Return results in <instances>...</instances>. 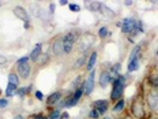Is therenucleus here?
I'll return each instance as SVG.
<instances>
[{
	"label": "nucleus",
	"mask_w": 158,
	"mask_h": 119,
	"mask_svg": "<svg viewBox=\"0 0 158 119\" xmlns=\"http://www.w3.org/2000/svg\"><path fill=\"white\" fill-rule=\"evenodd\" d=\"M131 117L135 119H147L150 114H147L146 111V103H144V96L139 95L136 97L132 99V103H131Z\"/></svg>",
	"instance_id": "f257e3e1"
},
{
	"label": "nucleus",
	"mask_w": 158,
	"mask_h": 119,
	"mask_svg": "<svg viewBox=\"0 0 158 119\" xmlns=\"http://www.w3.org/2000/svg\"><path fill=\"white\" fill-rule=\"evenodd\" d=\"M126 81H127V77L124 74H120L117 78L112 79V90H110L109 97L113 103H116L117 100L123 99L124 89H126Z\"/></svg>",
	"instance_id": "f03ea898"
},
{
	"label": "nucleus",
	"mask_w": 158,
	"mask_h": 119,
	"mask_svg": "<svg viewBox=\"0 0 158 119\" xmlns=\"http://www.w3.org/2000/svg\"><path fill=\"white\" fill-rule=\"evenodd\" d=\"M81 37V32L77 30V29H72V30H68L67 33L63 34V48H64V54L70 55L72 51H74L75 45H77L78 40Z\"/></svg>",
	"instance_id": "7ed1b4c3"
},
{
	"label": "nucleus",
	"mask_w": 158,
	"mask_h": 119,
	"mask_svg": "<svg viewBox=\"0 0 158 119\" xmlns=\"http://www.w3.org/2000/svg\"><path fill=\"white\" fill-rule=\"evenodd\" d=\"M144 103H146V107L150 110V112H157L158 114V89L151 88L147 92L146 97H144Z\"/></svg>",
	"instance_id": "20e7f679"
},
{
	"label": "nucleus",
	"mask_w": 158,
	"mask_h": 119,
	"mask_svg": "<svg viewBox=\"0 0 158 119\" xmlns=\"http://www.w3.org/2000/svg\"><path fill=\"white\" fill-rule=\"evenodd\" d=\"M95 38L93 34H86V36H82L78 40V49L82 52V54H87V51L90 49L91 45H94Z\"/></svg>",
	"instance_id": "39448f33"
},
{
	"label": "nucleus",
	"mask_w": 158,
	"mask_h": 119,
	"mask_svg": "<svg viewBox=\"0 0 158 119\" xmlns=\"http://www.w3.org/2000/svg\"><path fill=\"white\" fill-rule=\"evenodd\" d=\"M138 19L135 16H127V18H123V21L120 22L121 24V32L127 36H131V33L134 32V28H135V24H136Z\"/></svg>",
	"instance_id": "423d86ee"
},
{
	"label": "nucleus",
	"mask_w": 158,
	"mask_h": 119,
	"mask_svg": "<svg viewBox=\"0 0 158 119\" xmlns=\"http://www.w3.org/2000/svg\"><path fill=\"white\" fill-rule=\"evenodd\" d=\"M83 82H85V95H91L94 90V85H95V68L89 71L87 78Z\"/></svg>",
	"instance_id": "0eeeda50"
},
{
	"label": "nucleus",
	"mask_w": 158,
	"mask_h": 119,
	"mask_svg": "<svg viewBox=\"0 0 158 119\" xmlns=\"http://www.w3.org/2000/svg\"><path fill=\"white\" fill-rule=\"evenodd\" d=\"M16 74L19 75L21 79H27L31 75V66L30 63H23V64H16Z\"/></svg>",
	"instance_id": "6e6552de"
},
{
	"label": "nucleus",
	"mask_w": 158,
	"mask_h": 119,
	"mask_svg": "<svg viewBox=\"0 0 158 119\" xmlns=\"http://www.w3.org/2000/svg\"><path fill=\"white\" fill-rule=\"evenodd\" d=\"M52 51L56 56H64V48H63V36H57L52 41Z\"/></svg>",
	"instance_id": "1a4fd4ad"
},
{
	"label": "nucleus",
	"mask_w": 158,
	"mask_h": 119,
	"mask_svg": "<svg viewBox=\"0 0 158 119\" xmlns=\"http://www.w3.org/2000/svg\"><path fill=\"white\" fill-rule=\"evenodd\" d=\"M93 108H95V110L98 111L100 117H104V115L108 112V110H109V100H106V99L95 100L93 103Z\"/></svg>",
	"instance_id": "9d476101"
},
{
	"label": "nucleus",
	"mask_w": 158,
	"mask_h": 119,
	"mask_svg": "<svg viewBox=\"0 0 158 119\" xmlns=\"http://www.w3.org/2000/svg\"><path fill=\"white\" fill-rule=\"evenodd\" d=\"M112 84V75L109 70H101L100 73V78H98V85L101 86V89L108 88Z\"/></svg>",
	"instance_id": "9b49d317"
},
{
	"label": "nucleus",
	"mask_w": 158,
	"mask_h": 119,
	"mask_svg": "<svg viewBox=\"0 0 158 119\" xmlns=\"http://www.w3.org/2000/svg\"><path fill=\"white\" fill-rule=\"evenodd\" d=\"M12 12L16 15V18L22 19L23 22L30 21V15H29L27 10H26L25 7H22V6H15V7L12 8Z\"/></svg>",
	"instance_id": "f8f14e48"
},
{
	"label": "nucleus",
	"mask_w": 158,
	"mask_h": 119,
	"mask_svg": "<svg viewBox=\"0 0 158 119\" xmlns=\"http://www.w3.org/2000/svg\"><path fill=\"white\" fill-rule=\"evenodd\" d=\"M61 99H63V92L61 90L52 92V93L47 97V105H49V107H55V105L57 104V101L61 100Z\"/></svg>",
	"instance_id": "ddd939ff"
},
{
	"label": "nucleus",
	"mask_w": 158,
	"mask_h": 119,
	"mask_svg": "<svg viewBox=\"0 0 158 119\" xmlns=\"http://www.w3.org/2000/svg\"><path fill=\"white\" fill-rule=\"evenodd\" d=\"M42 47H44V44H42V42H37V44L34 45V48L31 49V52L29 54V58H30V60H33L34 63L37 62V59L42 54Z\"/></svg>",
	"instance_id": "4468645a"
},
{
	"label": "nucleus",
	"mask_w": 158,
	"mask_h": 119,
	"mask_svg": "<svg viewBox=\"0 0 158 119\" xmlns=\"http://www.w3.org/2000/svg\"><path fill=\"white\" fill-rule=\"evenodd\" d=\"M97 58H98L97 51H91L90 54H89V58H87V62H86V70L87 71H91L94 68L95 63H97Z\"/></svg>",
	"instance_id": "2eb2a0df"
},
{
	"label": "nucleus",
	"mask_w": 158,
	"mask_h": 119,
	"mask_svg": "<svg viewBox=\"0 0 158 119\" xmlns=\"http://www.w3.org/2000/svg\"><path fill=\"white\" fill-rule=\"evenodd\" d=\"M140 58H142V55L138 56V58H135V59H131V60H128V64H127L128 73H134V71H136L138 68H139V66H140Z\"/></svg>",
	"instance_id": "dca6fc26"
},
{
	"label": "nucleus",
	"mask_w": 158,
	"mask_h": 119,
	"mask_svg": "<svg viewBox=\"0 0 158 119\" xmlns=\"http://www.w3.org/2000/svg\"><path fill=\"white\" fill-rule=\"evenodd\" d=\"M146 81L153 89H158V73H150Z\"/></svg>",
	"instance_id": "f3484780"
},
{
	"label": "nucleus",
	"mask_w": 158,
	"mask_h": 119,
	"mask_svg": "<svg viewBox=\"0 0 158 119\" xmlns=\"http://www.w3.org/2000/svg\"><path fill=\"white\" fill-rule=\"evenodd\" d=\"M85 4H86L87 10H90V11H93V12H97V11H101L104 3H101V2H85Z\"/></svg>",
	"instance_id": "a211bd4d"
},
{
	"label": "nucleus",
	"mask_w": 158,
	"mask_h": 119,
	"mask_svg": "<svg viewBox=\"0 0 158 119\" xmlns=\"http://www.w3.org/2000/svg\"><path fill=\"white\" fill-rule=\"evenodd\" d=\"M87 58H89V54H81L77 58L74 63V68H81L82 66H86V62H87Z\"/></svg>",
	"instance_id": "6ab92c4d"
},
{
	"label": "nucleus",
	"mask_w": 158,
	"mask_h": 119,
	"mask_svg": "<svg viewBox=\"0 0 158 119\" xmlns=\"http://www.w3.org/2000/svg\"><path fill=\"white\" fill-rule=\"evenodd\" d=\"M18 88L19 86H16V85H14V84H7V86H6V97H10V96H16V90H18Z\"/></svg>",
	"instance_id": "aec40b11"
},
{
	"label": "nucleus",
	"mask_w": 158,
	"mask_h": 119,
	"mask_svg": "<svg viewBox=\"0 0 158 119\" xmlns=\"http://www.w3.org/2000/svg\"><path fill=\"white\" fill-rule=\"evenodd\" d=\"M120 68H121V63H118V62L110 66L109 73H110V75H112V79H113V78H117L118 75H120Z\"/></svg>",
	"instance_id": "412c9836"
},
{
	"label": "nucleus",
	"mask_w": 158,
	"mask_h": 119,
	"mask_svg": "<svg viewBox=\"0 0 158 119\" xmlns=\"http://www.w3.org/2000/svg\"><path fill=\"white\" fill-rule=\"evenodd\" d=\"M124 108H126V100H124V99H120V100H117L116 103L113 104L112 111H113V112H121Z\"/></svg>",
	"instance_id": "4be33fe9"
},
{
	"label": "nucleus",
	"mask_w": 158,
	"mask_h": 119,
	"mask_svg": "<svg viewBox=\"0 0 158 119\" xmlns=\"http://www.w3.org/2000/svg\"><path fill=\"white\" fill-rule=\"evenodd\" d=\"M31 89H33L31 85H27V86H19L18 90H16V96H19V97H25Z\"/></svg>",
	"instance_id": "5701e85b"
},
{
	"label": "nucleus",
	"mask_w": 158,
	"mask_h": 119,
	"mask_svg": "<svg viewBox=\"0 0 158 119\" xmlns=\"http://www.w3.org/2000/svg\"><path fill=\"white\" fill-rule=\"evenodd\" d=\"M8 82L10 84H14V85H16V86H19V82H21V78H19V75L16 74V73H14V71H11L8 74Z\"/></svg>",
	"instance_id": "b1692460"
},
{
	"label": "nucleus",
	"mask_w": 158,
	"mask_h": 119,
	"mask_svg": "<svg viewBox=\"0 0 158 119\" xmlns=\"http://www.w3.org/2000/svg\"><path fill=\"white\" fill-rule=\"evenodd\" d=\"M48 62H49V55L48 54H41V56H40V58L37 59V62H35V64L40 66V67H44Z\"/></svg>",
	"instance_id": "393cba45"
},
{
	"label": "nucleus",
	"mask_w": 158,
	"mask_h": 119,
	"mask_svg": "<svg viewBox=\"0 0 158 119\" xmlns=\"http://www.w3.org/2000/svg\"><path fill=\"white\" fill-rule=\"evenodd\" d=\"M110 34V32H109V29H108V26H101L100 29H98V37L100 38H106Z\"/></svg>",
	"instance_id": "a878e982"
},
{
	"label": "nucleus",
	"mask_w": 158,
	"mask_h": 119,
	"mask_svg": "<svg viewBox=\"0 0 158 119\" xmlns=\"http://www.w3.org/2000/svg\"><path fill=\"white\" fill-rule=\"evenodd\" d=\"M48 117V119H60V117H61V111L60 110H52L49 114L47 115Z\"/></svg>",
	"instance_id": "bb28decb"
},
{
	"label": "nucleus",
	"mask_w": 158,
	"mask_h": 119,
	"mask_svg": "<svg viewBox=\"0 0 158 119\" xmlns=\"http://www.w3.org/2000/svg\"><path fill=\"white\" fill-rule=\"evenodd\" d=\"M100 12H104V14H106L108 18H113V16H114V12L112 11L110 8H108L105 4H102V8H101V11H100Z\"/></svg>",
	"instance_id": "cd10ccee"
},
{
	"label": "nucleus",
	"mask_w": 158,
	"mask_h": 119,
	"mask_svg": "<svg viewBox=\"0 0 158 119\" xmlns=\"http://www.w3.org/2000/svg\"><path fill=\"white\" fill-rule=\"evenodd\" d=\"M87 118L89 119H98V118H101V117H100V114H98V111L95 110V108L91 107V110L89 111V114H87Z\"/></svg>",
	"instance_id": "c85d7f7f"
},
{
	"label": "nucleus",
	"mask_w": 158,
	"mask_h": 119,
	"mask_svg": "<svg viewBox=\"0 0 158 119\" xmlns=\"http://www.w3.org/2000/svg\"><path fill=\"white\" fill-rule=\"evenodd\" d=\"M68 8L72 12H79L81 11V6L77 4V3H68Z\"/></svg>",
	"instance_id": "c756f323"
},
{
	"label": "nucleus",
	"mask_w": 158,
	"mask_h": 119,
	"mask_svg": "<svg viewBox=\"0 0 158 119\" xmlns=\"http://www.w3.org/2000/svg\"><path fill=\"white\" fill-rule=\"evenodd\" d=\"M81 84H82V82H81V75H79V77H77V78L74 79V82H72L71 88H72V89H74V90H75V89H78L79 86H81Z\"/></svg>",
	"instance_id": "7c9ffc66"
},
{
	"label": "nucleus",
	"mask_w": 158,
	"mask_h": 119,
	"mask_svg": "<svg viewBox=\"0 0 158 119\" xmlns=\"http://www.w3.org/2000/svg\"><path fill=\"white\" fill-rule=\"evenodd\" d=\"M29 60H30V58H29V55H25V56H22V58H19L18 60H16V64H23V63H29Z\"/></svg>",
	"instance_id": "2f4dec72"
},
{
	"label": "nucleus",
	"mask_w": 158,
	"mask_h": 119,
	"mask_svg": "<svg viewBox=\"0 0 158 119\" xmlns=\"http://www.w3.org/2000/svg\"><path fill=\"white\" fill-rule=\"evenodd\" d=\"M10 104L7 97H0V108H7Z\"/></svg>",
	"instance_id": "473e14b6"
},
{
	"label": "nucleus",
	"mask_w": 158,
	"mask_h": 119,
	"mask_svg": "<svg viewBox=\"0 0 158 119\" xmlns=\"http://www.w3.org/2000/svg\"><path fill=\"white\" fill-rule=\"evenodd\" d=\"M33 95H34V97L37 99L38 101H42V100H44V95H42L41 90H34V92H33Z\"/></svg>",
	"instance_id": "72a5a7b5"
},
{
	"label": "nucleus",
	"mask_w": 158,
	"mask_h": 119,
	"mask_svg": "<svg viewBox=\"0 0 158 119\" xmlns=\"http://www.w3.org/2000/svg\"><path fill=\"white\" fill-rule=\"evenodd\" d=\"M8 63V59L6 58L4 55H0V67H3V66H7Z\"/></svg>",
	"instance_id": "f704fd0d"
},
{
	"label": "nucleus",
	"mask_w": 158,
	"mask_h": 119,
	"mask_svg": "<svg viewBox=\"0 0 158 119\" xmlns=\"http://www.w3.org/2000/svg\"><path fill=\"white\" fill-rule=\"evenodd\" d=\"M55 10H56V3H49V6H48V11H49V14L53 15V14H55Z\"/></svg>",
	"instance_id": "c9c22d12"
},
{
	"label": "nucleus",
	"mask_w": 158,
	"mask_h": 119,
	"mask_svg": "<svg viewBox=\"0 0 158 119\" xmlns=\"http://www.w3.org/2000/svg\"><path fill=\"white\" fill-rule=\"evenodd\" d=\"M29 119H48V117H45L44 114H41V112H40V114H35V115H31L30 118Z\"/></svg>",
	"instance_id": "e433bc0d"
},
{
	"label": "nucleus",
	"mask_w": 158,
	"mask_h": 119,
	"mask_svg": "<svg viewBox=\"0 0 158 119\" xmlns=\"http://www.w3.org/2000/svg\"><path fill=\"white\" fill-rule=\"evenodd\" d=\"M23 28L26 29V30H29V29L31 28V24H30V21H27V22H23Z\"/></svg>",
	"instance_id": "4c0bfd02"
},
{
	"label": "nucleus",
	"mask_w": 158,
	"mask_h": 119,
	"mask_svg": "<svg viewBox=\"0 0 158 119\" xmlns=\"http://www.w3.org/2000/svg\"><path fill=\"white\" fill-rule=\"evenodd\" d=\"M60 119H70V114H68V112H61Z\"/></svg>",
	"instance_id": "58836bf2"
},
{
	"label": "nucleus",
	"mask_w": 158,
	"mask_h": 119,
	"mask_svg": "<svg viewBox=\"0 0 158 119\" xmlns=\"http://www.w3.org/2000/svg\"><path fill=\"white\" fill-rule=\"evenodd\" d=\"M12 119H25V117L22 114H16V115H14V118Z\"/></svg>",
	"instance_id": "ea45409f"
},
{
	"label": "nucleus",
	"mask_w": 158,
	"mask_h": 119,
	"mask_svg": "<svg viewBox=\"0 0 158 119\" xmlns=\"http://www.w3.org/2000/svg\"><path fill=\"white\" fill-rule=\"evenodd\" d=\"M124 4H126V6H132L134 2H131V0H127V2H124Z\"/></svg>",
	"instance_id": "a19ab883"
},
{
	"label": "nucleus",
	"mask_w": 158,
	"mask_h": 119,
	"mask_svg": "<svg viewBox=\"0 0 158 119\" xmlns=\"http://www.w3.org/2000/svg\"><path fill=\"white\" fill-rule=\"evenodd\" d=\"M60 6H68V2H67V0H61V2H60Z\"/></svg>",
	"instance_id": "79ce46f5"
},
{
	"label": "nucleus",
	"mask_w": 158,
	"mask_h": 119,
	"mask_svg": "<svg viewBox=\"0 0 158 119\" xmlns=\"http://www.w3.org/2000/svg\"><path fill=\"white\" fill-rule=\"evenodd\" d=\"M123 119H135V118H132V117H131V115H127V117H124Z\"/></svg>",
	"instance_id": "37998d69"
},
{
	"label": "nucleus",
	"mask_w": 158,
	"mask_h": 119,
	"mask_svg": "<svg viewBox=\"0 0 158 119\" xmlns=\"http://www.w3.org/2000/svg\"><path fill=\"white\" fill-rule=\"evenodd\" d=\"M104 119H113L112 117H104Z\"/></svg>",
	"instance_id": "c03bdc74"
},
{
	"label": "nucleus",
	"mask_w": 158,
	"mask_h": 119,
	"mask_svg": "<svg viewBox=\"0 0 158 119\" xmlns=\"http://www.w3.org/2000/svg\"><path fill=\"white\" fill-rule=\"evenodd\" d=\"M2 6H3V2H0V7H2Z\"/></svg>",
	"instance_id": "a18cd8bd"
},
{
	"label": "nucleus",
	"mask_w": 158,
	"mask_h": 119,
	"mask_svg": "<svg viewBox=\"0 0 158 119\" xmlns=\"http://www.w3.org/2000/svg\"><path fill=\"white\" fill-rule=\"evenodd\" d=\"M156 55H157V56H158V49H157V52H156Z\"/></svg>",
	"instance_id": "49530a36"
}]
</instances>
